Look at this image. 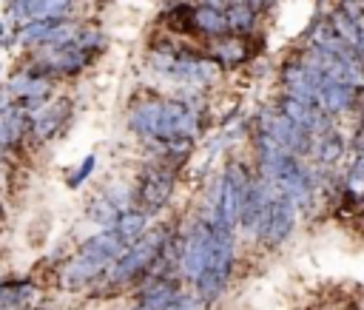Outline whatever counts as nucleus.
<instances>
[{
  "instance_id": "f257e3e1",
  "label": "nucleus",
  "mask_w": 364,
  "mask_h": 310,
  "mask_svg": "<svg viewBox=\"0 0 364 310\" xmlns=\"http://www.w3.org/2000/svg\"><path fill=\"white\" fill-rule=\"evenodd\" d=\"M108 48V37L100 26L88 23L82 37L77 43H65V46H43V48H31L26 51L23 63L37 71L40 77L60 82V80H74L80 74H85Z\"/></svg>"
},
{
  "instance_id": "f03ea898",
  "label": "nucleus",
  "mask_w": 364,
  "mask_h": 310,
  "mask_svg": "<svg viewBox=\"0 0 364 310\" xmlns=\"http://www.w3.org/2000/svg\"><path fill=\"white\" fill-rule=\"evenodd\" d=\"M236 236H239V230L210 222V250H208V262H205L202 273L193 279V293H196L205 304L216 301V299L228 290V284H230V279H233V270H236Z\"/></svg>"
},
{
  "instance_id": "7ed1b4c3",
  "label": "nucleus",
  "mask_w": 364,
  "mask_h": 310,
  "mask_svg": "<svg viewBox=\"0 0 364 310\" xmlns=\"http://www.w3.org/2000/svg\"><path fill=\"white\" fill-rule=\"evenodd\" d=\"M176 182H179V173L162 162H154V159H145L134 176V208H139L142 213H148L151 219L162 216L171 202H173V193H176Z\"/></svg>"
},
{
  "instance_id": "20e7f679",
  "label": "nucleus",
  "mask_w": 364,
  "mask_h": 310,
  "mask_svg": "<svg viewBox=\"0 0 364 310\" xmlns=\"http://www.w3.org/2000/svg\"><path fill=\"white\" fill-rule=\"evenodd\" d=\"M276 185L279 193H284L299 213H310L318 205V191H316V168L310 159H301L296 154H284L267 179Z\"/></svg>"
},
{
  "instance_id": "39448f33",
  "label": "nucleus",
  "mask_w": 364,
  "mask_h": 310,
  "mask_svg": "<svg viewBox=\"0 0 364 310\" xmlns=\"http://www.w3.org/2000/svg\"><path fill=\"white\" fill-rule=\"evenodd\" d=\"M250 131H259L264 137H270L276 145H282L287 154H296L301 159H310L313 151V137L307 131H301L299 125H293L282 111H276V105H264L256 108L250 117Z\"/></svg>"
},
{
  "instance_id": "423d86ee",
  "label": "nucleus",
  "mask_w": 364,
  "mask_h": 310,
  "mask_svg": "<svg viewBox=\"0 0 364 310\" xmlns=\"http://www.w3.org/2000/svg\"><path fill=\"white\" fill-rule=\"evenodd\" d=\"M296 219H299L296 205L284 193L276 191L270 196V202H267V208H264L256 230H253V242L262 250H270V253L279 250V247H284L290 242L293 230H296Z\"/></svg>"
},
{
  "instance_id": "0eeeda50",
  "label": "nucleus",
  "mask_w": 364,
  "mask_h": 310,
  "mask_svg": "<svg viewBox=\"0 0 364 310\" xmlns=\"http://www.w3.org/2000/svg\"><path fill=\"white\" fill-rule=\"evenodd\" d=\"M210 250V219L205 213H196L179 228V264L176 273L182 282H191L202 273Z\"/></svg>"
},
{
  "instance_id": "6e6552de",
  "label": "nucleus",
  "mask_w": 364,
  "mask_h": 310,
  "mask_svg": "<svg viewBox=\"0 0 364 310\" xmlns=\"http://www.w3.org/2000/svg\"><path fill=\"white\" fill-rule=\"evenodd\" d=\"M74 100L65 97V94H54L46 105H40L37 111L28 114V145L31 148H40V145H48L54 139H60L71 122H74Z\"/></svg>"
},
{
  "instance_id": "1a4fd4ad",
  "label": "nucleus",
  "mask_w": 364,
  "mask_h": 310,
  "mask_svg": "<svg viewBox=\"0 0 364 310\" xmlns=\"http://www.w3.org/2000/svg\"><path fill=\"white\" fill-rule=\"evenodd\" d=\"M264 51V37L259 31L253 34H222L213 40H205V54L216 63L219 71H236L259 60Z\"/></svg>"
},
{
  "instance_id": "9d476101",
  "label": "nucleus",
  "mask_w": 364,
  "mask_h": 310,
  "mask_svg": "<svg viewBox=\"0 0 364 310\" xmlns=\"http://www.w3.org/2000/svg\"><path fill=\"white\" fill-rule=\"evenodd\" d=\"M6 91L9 97L14 100V105H20L23 111H37L40 105H46L51 97H54V82L40 77L37 71H31L23 60L6 74Z\"/></svg>"
},
{
  "instance_id": "9b49d317",
  "label": "nucleus",
  "mask_w": 364,
  "mask_h": 310,
  "mask_svg": "<svg viewBox=\"0 0 364 310\" xmlns=\"http://www.w3.org/2000/svg\"><path fill=\"white\" fill-rule=\"evenodd\" d=\"M318 82H321V74H318L313 65H307L296 51L282 60V65H279V85H282V91H279V94L316 102V88H318Z\"/></svg>"
},
{
  "instance_id": "f8f14e48",
  "label": "nucleus",
  "mask_w": 364,
  "mask_h": 310,
  "mask_svg": "<svg viewBox=\"0 0 364 310\" xmlns=\"http://www.w3.org/2000/svg\"><path fill=\"white\" fill-rule=\"evenodd\" d=\"M3 11L11 17V26L23 20H60L77 17V0H6Z\"/></svg>"
},
{
  "instance_id": "ddd939ff",
  "label": "nucleus",
  "mask_w": 364,
  "mask_h": 310,
  "mask_svg": "<svg viewBox=\"0 0 364 310\" xmlns=\"http://www.w3.org/2000/svg\"><path fill=\"white\" fill-rule=\"evenodd\" d=\"M347 134L333 122L330 128H324L321 134L313 137V151H310V162L316 168H330L336 171L344 159H347Z\"/></svg>"
},
{
  "instance_id": "4468645a",
  "label": "nucleus",
  "mask_w": 364,
  "mask_h": 310,
  "mask_svg": "<svg viewBox=\"0 0 364 310\" xmlns=\"http://www.w3.org/2000/svg\"><path fill=\"white\" fill-rule=\"evenodd\" d=\"M108 267H102L100 262H94L85 253H74L63 267H60V284L68 290H80V287H91Z\"/></svg>"
},
{
  "instance_id": "2eb2a0df",
  "label": "nucleus",
  "mask_w": 364,
  "mask_h": 310,
  "mask_svg": "<svg viewBox=\"0 0 364 310\" xmlns=\"http://www.w3.org/2000/svg\"><path fill=\"white\" fill-rule=\"evenodd\" d=\"M222 34H230L225 11L213 9V6H205V3H193V9H191V37L213 40V37H222Z\"/></svg>"
},
{
  "instance_id": "dca6fc26",
  "label": "nucleus",
  "mask_w": 364,
  "mask_h": 310,
  "mask_svg": "<svg viewBox=\"0 0 364 310\" xmlns=\"http://www.w3.org/2000/svg\"><path fill=\"white\" fill-rule=\"evenodd\" d=\"M111 228L119 233V239H122L125 245H131V242H136L142 233H148V228H151V216L131 205V208H125V210L117 216V222H114Z\"/></svg>"
},
{
  "instance_id": "f3484780",
  "label": "nucleus",
  "mask_w": 364,
  "mask_h": 310,
  "mask_svg": "<svg viewBox=\"0 0 364 310\" xmlns=\"http://www.w3.org/2000/svg\"><path fill=\"white\" fill-rule=\"evenodd\" d=\"M37 284L28 276H9L0 282V304H17V307H28V301L34 299Z\"/></svg>"
},
{
  "instance_id": "a211bd4d",
  "label": "nucleus",
  "mask_w": 364,
  "mask_h": 310,
  "mask_svg": "<svg viewBox=\"0 0 364 310\" xmlns=\"http://www.w3.org/2000/svg\"><path fill=\"white\" fill-rule=\"evenodd\" d=\"M228 17V31L230 34H253L259 31V14L247 6V0H236L225 9Z\"/></svg>"
},
{
  "instance_id": "6ab92c4d",
  "label": "nucleus",
  "mask_w": 364,
  "mask_h": 310,
  "mask_svg": "<svg viewBox=\"0 0 364 310\" xmlns=\"http://www.w3.org/2000/svg\"><path fill=\"white\" fill-rule=\"evenodd\" d=\"M119 213H122V210H119L114 202H108L102 193L91 196L88 205H85V219H88L91 225H97V230H100V228H111Z\"/></svg>"
},
{
  "instance_id": "aec40b11",
  "label": "nucleus",
  "mask_w": 364,
  "mask_h": 310,
  "mask_svg": "<svg viewBox=\"0 0 364 310\" xmlns=\"http://www.w3.org/2000/svg\"><path fill=\"white\" fill-rule=\"evenodd\" d=\"M341 179H344V188L347 191H353L355 196H364V151H358V154L350 156Z\"/></svg>"
},
{
  "instance_id": "412c9836",
  "label": "nucleus",
  "mask_w": 364,
  "mask_h": 310,
  "mask_svg": "<svg viewBox=\"0 0 364 310\" xmlns=\"http://www.w3.org/2000/svg\"><path fill=\"white\" fill-rule=\"evenodd\" d=\"M94 171H97V154H85V156L74 165V171L65 173V185H68L71 191H77V188H82V185L91 179Z\"/></svg>"
},
{
  "instance_id": "4be33fe9",
  "label": "nucleus",
  "mask_w": 364,
  "mask_h": 310,
  "mask_svg": "<svg viewBox=\"0 0 364 310\" xmlns=\"http://www.w3.org/2000/svg\"><path fill=\"white\" fill-rule=\"evenodd\" d=\"M165 310H205V301L196 293H179Z\"/></svg>"
},
{
  "instance_id": "5701e85b",
  "label": "nucleus",
  "mask_w": 364,
  "mask_h": 310,
  "mask_svg": "<svg viewBox=\"0 0 364 310\" xmlns=\"http://www.w3.org/2000/svg\"><path fill=\"white\" fill-rule=\"evenodd\" d=\"M347 151H350V154H358V151H364V119H355V125H353V134L347 137Z\"/></svg>"
},
{
  "instance_id": "b1692460",
  "label": "nucleus",
  "mask_w": 364,
  "mask_h": 310,
  "mask_svg": "<svg viewBox=\"0 0 364 310\" xmlns=\"http://www.w3.org/2000/svg\"><path fill=\"white\" fill-rule=\"evenodd\" d=\"M9 154L0 148V191H3V185H6V176H9Z\"/></svg>"
},
{
  "instance_id": "393cba45",
  "label": "nucleus",
  "mask_w": 364,
  "mask_h": 310,
  "mask_svg": "<svg viewBox=\"0 0 364 310\" xmlns=\"http://www.w3.org/2000/svg\"><path fill=\"white\" fill-rule=\"evenodd\" d=\"M355 31H358V48L364 51V14L355 17Z\"/></svg>"
},
{
  "instance_id": "a878e982",
  "label": "nucleus",
  "mask_w": 364,
  "mask_h": 310,
  "mask_svg": "<svg viewBox=\"0 0 364 310\" xmlns=\"http://www.w3.org/2000/svg\"><path fill=\"white\" fill-rule=\"evenodd\" d=\"M199 3H205V6H213V9H222V11H225V9H228L230 3H236V0H199Z\"/></svg>"
},
{
  "instance_id": "bb28decb",
  "label": "nucleus",
  "mask_w": 364,
  "mask_h": 310,
  "mask_svg": "<svg viewBox=\"0 0 364 310\" xmlns=\"http://www.w3.org/2000/svg\"><path fill=\"white\" fill-rule=\"evenodd\" d=\"M14 46V37H11V31L6 34V37H0V51H6V48H11Z\"/></svg>"
},
{
  "instance_id": "cd10ccee",
  "label": "nucleus",
  "mask_w": 364,
  "mask_h": 310,
  "mask_svg": "<svg viewBox=\"0 0 364 310\" xmlns=\"http://www.w3.org/2000/svg\"><path fill=\"white\" fill-rule=\"evenodd\" d=\"M330 11V0H316V14H324Z\"/></svg>"
},
{
  "instance_id": "c85d7f7f",
  "label": "nucleus",
  "mask_w": 364,
  "mask_h": 310,
  "mask_svg": "<svg viewBox=\"0 0 364 310\" xmlns=\"http://www.w3.org/2000/svg\"><path fill=\"white\" fill-rule=\"evenodd\" d=\"M9 31H6V20H0V37H6Z\"/></svg>"
},
{
  "instance_id": "c756f323",
  "label": "nucleus",
  "mask_w": 364,
  "mask_h": 310,
  "mask_svg": "<svg viewBox=\"0 0 364 310\" xmlns=\"http://www.w3.org/2000/svg\"><path fill=\"white\" fill-rule=\"evenodd\" d=\"M358 216L364 219V196H361V210H358Z\"/></svg>"
}]
</instances>
